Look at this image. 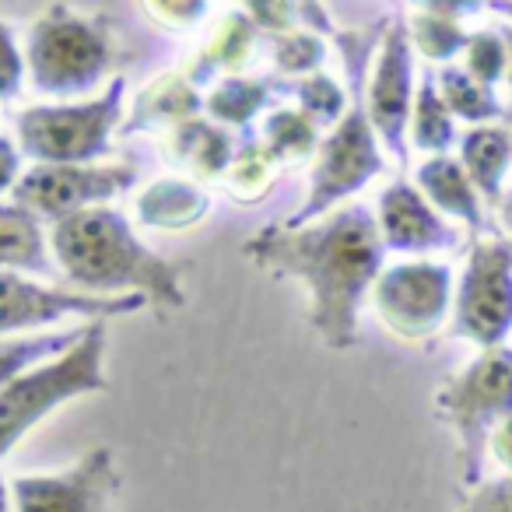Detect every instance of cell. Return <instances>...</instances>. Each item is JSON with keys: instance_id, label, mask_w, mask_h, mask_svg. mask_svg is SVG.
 Listing matches in <instances>:
<instances>
[{"instance_id": "obj_1", "label": "cell", "mask_w": 512, "mask_h": 512, "mask_svg": "<svg viewBox=\"0 0 512 512\" xmlns=\"http://www.w3.org/2000/svg\"><path fill=\"white\" fill-rule=\"evenodd\" d=\"M383 253L376 214L362 204H344L302 228L267 225L242 246L260 271L309 288V323L330 351L358 344V306L383 274Z\"/></svg>"}, {"instance_id": "obj_2", "label": "cell", "mask_w": 512, "mask_h": 512, "mask_svg": "<svg viewBox=\"0 0 512 512\" xmlns=\"http://www.w3.org/2000/svg\"><path fill=\"white\" fill-rule=\"evenodd\" d=\"M53 253L67 281L88 292L144 295L158 313L186 306L183 264L165 260L137 242L120 211L92 207L53 225Z\"/></svg>"}, {"instance_id": "obj_3", "label": "cell", "mask_w": 512, "mask_h": 512, "mask_svg": "<svg viewBox=\"0 0 512 512\" xmlns=\"http://www.w3.org/2000/svg\"><path fill=\"white\" fill-rule=\"evenodd\" d=\"M386 25L390 18H379L376 25L358 32H330L341 50V60L348 67V113L334 127V134L327 141H320V155L313 165V179H309V197L302 200V207L285 218V228H302L313 218L337 211V204L362 190L369 179L383 176L386 162L379 151V137L372 130L369 106H365V71L369 60L376 53V46L383 43Z\"/></svg>"}, {"instance_id": "obj_4", "label": "cell", "mask_w": 512, "mask_h": 512, "mask_svg": "<svg viewBox=\"0 0 512 512\" xmlns=\"http://www.w3.org/2000/svg\"><path fill=\"white\" fill-rule=\"evenodd\" d=\"M432 407L435 418L453 428L460 484L474 491L484 481L491 432L512 418V348L481 351L435 390Z\"/></svg>"}, {"instance_id": "obj_5", "label": "cell", "mask_w": 512, "mask_h": 512, "mask_svg": "<svg viewBox=\"0 0 512 512\" xmlns=\"http://www.w3.org/2000/svg\"><path fill=\"white\" fill-rule=\"evenodd\" d=\"M106 323H92L85 341L46 362L39 369L18 376L0 390V456H8L50 411L85 393L109 390L106 379Z\"/></svg>"}, {"instance_id": "obj_6", "label": "cell", "mask_w": 512, "mask_h": 512, "mask_svg": "<svg viewBox=\"0 0 512 512\" xmlns=\"http://www.w3.org/2000/svg\"><path fill=\"white\" fill-rule=\"evenodd\" d=\"M116 46L109 36V18H81L67 8H50L29 36V71L39 92L85 95L109 74Z\"/></svg>"}, {"instance_id": "obj_7", "label": "cell", "mask_w": 512, "mask_h": 512, "mask_svg": "<svg viewBox=\"0 0 512 512\" xmlns=\"http://www.w3.org/2000/svg\"><path fill=\"white\" fill-rule=\"evenodd\" d=\"M123 88L116 78L106 95L71 106H36L18 116V148L39 165H92L109 151L123 113Z\"/></svg>"}, {"instance_id": "obj_8", "label": "cell", "mask_w": 512, "mask_h": 512, "mask_svg": "<svg viewBox=\"0 0 512 512\" xmlns=\"http://www.w3.org/2000/svg\"><path fill=\"white\" fill-rule=\"evenodd\" d=\"M449 334L481 351L505 348L512 334V242L502 235L470 239L467 264L453 292Z\"/></svg>"}, {"instance_id": "obj_9", "label": "cell", "mask_w": 512, "mask_h": 512, "mask_svg": "<svg viewBox=\"0 0 512 512\" xmlns=\"http://www.w3.org/2000/svg\"><path fill=\"white\" fill-rule=\"evenodd\" d=\"M453 271L435 260H400L383 267L372 302L393 337L407 344H425L453 316Z\"/></svg>"}, {"instance_id": "obj_10", "label": "cell", "mask_w": 512, "mask_h": 512, "mask_svg": "<svg viewBox=\"0 0 512 512\" xmlns=\"http://www.w3.org/2000/svg\"><path fill=\"white\" fill-rule=\"evenodd\" d=\"M137 183L134 165H36L18 176L15 204L53 225L106 204Z\"/></svg>"}, {"instance_id": "obj_11", "label": "cell", "mask_w": 512, "mask_h": 512, "mask_svg": "<svg viewBox=\"0 0 512 512\" xmlns=\"http://www.w3.org/2000/svg\"><path fill=\"white\" fill-rule=\"evenodd\" d=\"M414 46L404 18H390L386 36L379 43V57L372 67V81L365 88L369 120L383 148L407 169V127L414 109Z\"/></svg>"}, {"instance_id": "obj_12", "label": "cell", "mask_w": 512, "mask_h": 512, "mask_svg": "<svg viewBox=\"0 0 512 512\" xmlns=\"http://www.w3.org/2000/svg\"><path fill=\"white\" fill-rule=\"evenodd\" d=\"M120 470L109 446H95L64 474L15 477L11 495L18 512H116Z\"/></svg>"}, {"instance_id": "obj_13", "label": "cell", "mask_w": 512, "mask_h": 512, "mask_svg": "<svg viewBox=\"0 0 512 512\" xmlns=\"http://www.w3.org/2000/svg\"><path fill=\"white\" fill-rule=\"evenodd\" d=\"M148 306L144 295H81L64 288H43L0 271V334H15L25 327H43L64 316H81L88 323L113 320V316L141 313Z\"/></svg>"}, {"instance_id": "obj_14", "label": "cell", "mask_w": 512, "mask_h": 512, "mask_svg": "<svg viewBox=\"0 0 512 512\" xmlns=\"http://www.w3.org/2000/svg\"><path fill=\"white\" fill-rule=\"evenodd\" d=\"M376 225L379 239L386 249H397V253H411L418 260H425L428 253H442V249H453L460 232L421 197V190L414 183H390L379 193L376 204Z\"/></svg>"}, {"instance_id": "obj_15", "label": "cell", "mask_w": 512, "mask_h": 512, "mask_svg": "<svg viewBox=\"0 0 512 512\" xmlns=\"http://www.w3.org/2000/svg\"><path fill=\"white\" fill-rule=\"evenodd\" d=\"M414 179H418L421 197H425L439 214L460 221V225L470 232V239L491 235L488 207H484L481 193H477L474 183L467 179L460 158H453V155L425 158V162L418 165V176Z\"/></svg>"}, {"instance_id": "obj_16", "label": "cell", "mask_w": 512, "mask_h": 512, "mask_svg": "<svg viewBox=\"0 0 512 512\" xmlns=\"http://www.w3.org/2000/svg\"><path fill=\"white\" fill-rule=\"evenodd\" d=\"M460 165L474 190L481 193L484 207H498L505 197V179L512 169V141L502 123L470 127L460 137Z\"/></svg>"}, {"instance_id": "obj_17", "label": "cell", "mask_w": 512, "mask_h": 512, "mask_svg": "<svg viewBox=\"0 0 512 512\" xmlns=\"http://www.w3.org/2000/svg\"><path fill=\"white\" fill-rule=\"evenodd\" d=\"M481 8L484 4H439V0L435 4H421L418 15L407 22L414 53H421L428 64L449 67L456 57H463L470 39V32H463L460 18H467L470 11Z\"/></svg>"}, {"instance_id": "obj_18", "label": "cell", "mask_w": 512, "mask_h": 512, "mask_svg": "<svg viewBox=\"0 0 512 512\" xmlns=\"http://www.w3.org/2000/svg\"><path fill=\"white\" fill-rule=\"evenodd\" d=\"M207 214V193L190 179H158L137 197V218L148 228H190Z\"/></svg>"}, {"instance_id": "obj_19", "label": "cell", "mask_w": 512, "mask_h": 512, "mask_svg": "<svg viewBox=\"0 0 512 512\" xmlns=\"http://www.w3.org/2000/svg\"><path fill=\"white\" fill-rule=\"evenodd\" d=\"M0 267L53 274V260L46 253V235L39 218L18 204H0Z\"/></svg>"}, {"instance_id": "obj_20", "label": "cell", "mask_w": 512, "mask_h": 512, "mask_svg": "<svg viewBox=\"0 0 512 512\" xmlns=\"http://www.w3.org/2000/svg\"><path fill=\"white\" fill-rule=\"evenodd\" d=\"M435 81H439V95L449 106L453 120H463L470 127H491V123H502L505 116V102L498 99L495 88L474 81L460 64H449L435 71Z\"/></svg>"}, {"instance_id": "obj_21", "label": "cell", "mask_w": 512, "mask_h": 512, "mask_svg": "<svg viewBox=\"0 0 512 512\" xmlns=\"http://www.w3.org/2000/svg\"><path fill=\"white\" fill-rule=\"evenodd\" d=\"M197 88L190 85V78H179V74H169V78H158L151 88H144L141 99L134 106V116H130V130H151L162 127V123H183L197 120Z\"/></svg>"}, {"instance_id": "obj_22", "label": "cell", "mask_w": 512, "mask_h": 512, "mask_svg": "<svg viewBox=\"0 0 512 512\" xmlns=\"http://www.w3.org/2000/svg\"><path fill=\"white\" fill-rule=\"evenodd\" d=\"M411 144L418 151H425L428 158L449 155V148L456 144V120L449 113V106L439 95V81L428 71L418 81V92H414V109H411Z\"/></svg>"}, {"instance_id": "obj_23", "label": "cell", "mask_w": 512, "mask_h": 512, "mask_svg": "<svg viewBox=\"0 0 512 512\" xmlns=\"http://www.w3.org/2000/svg\"><path fill=\"white\" fill-rule=\"evenodd\" d=\"M232 141L221 127L207 120H190L172 134V162L190 169L193 176L211 179L232 165Z\"/></svg>"}, {"instance_id": "obj_24", "label": "cell", "mask_w": 512, "mask_h": 512, "mask_svg": "<svg viewBox=\"0 0 512 512\" xmlns=\"http://www.w3.org/2000/svg\"><path fill=\"white\" fill-rule=\"evenodd\" d=\"M88 327H74V330H60V334H39V337H15V341H0V390L8 383H15L18 376L32 372V365L46 362L53 355H67L71 348H78L85 341Z\"/></svg>"}, {"instance_id": "obj_25", "label": "cell", "mask_w": 512, "mask_h": 512, "mask_svg": "<svg viewBox=\"0 0 512 512\" xmlns=\"http://www.w3.org/2000/svg\"><path fill=\"white\" fill-rule=\"evenodd\" d=\"M249 57H253V22L246 15H232L200 53L197 67L190 71V85H204L214 71H239Z\"/></svg>"}, {"instance_id": "obj_26", "label": "cell", "mask_w": 512, "mask_h": 512, "mask_svg": "<svg viewBox=\"0 0 512 512\" xmlns=\"http://www.w3.org/2000/svg\"><path fill=\"white\" fill-rule=\"evenodd\" d=\"M271 92H274L271 78H225L207 95L204 109L214 120L228 123V127H242V123H249L271 102Z\"/></svg>"}, {"instance_id": "obj_27", "label": "cell", "mask_w": 512, "mask_h": 512, "mask_svg": "<svg viewBox=\"0 0 512 512\" xmlns=\"http://www.w3.org/2000/svg\"><path fill=\"white\" fill-rule=\"evenodd\" d=\"M274 165H278V158H274L264 144L242 148L239 155L232 158V165H228V183H225L228 193H232L239 204H256V200L271 190Z\"/></svg>"}, {"instance_id": "obj_28", "label": "cell", "mask_w": 512, "mask_h": 512, "mask_svg": "<svg viewBox=\"0 0 512 512\" xmlns=\"http://www.w3.org/2000/svg\"><path fill=\"white\" fill-rule=\"evenodd\" d=\"M320 144V134H316V123L309 120L302 109H281L267 120L264 127V148L271 151L274 158H302Z\"/></svg>"}, {"instance_id": "obj_29", "label": "cell", "mask_w": 512, "mask_h": 512, "mask_svg": "<svg viewBox=\"0 0 512 512\" xmlns=\"http://www.w3.org/2000/svg\"><path fill=\"white\" fill-rule=\"evenodd\" d=\"M460 67L470 74V78L481 81V85H488V88H495L498 81H505V74H509V46H505L502 32L498 29L470 32Z\"/></svg>"}, {"instance_id": "obj_30", "label": "cell", "mask_w": 512, "mask_h": 512, "mask_svg": "<svg viewBox=\"0 0 512 512\" xmlns=\"http://www.w3.org/2000/svg\"><path fill=\"white\" fill-rule=\"evenodd\" d=\"M299 106L316 127H327V123H341L344 113H348V95L341 92L334 78L327 74H309L306 81L299 85Z\"/></svg>"}, {"instance_id": "obj_31", "label": "cell", "mask_w": 512, "mask_h": 512, "mask_svg": "<svg viewBox=\"0 0 512 512\" xmlns=\"http://www.w3.org/2000/svg\"><path fill=\"white\" fill-rule=\"evenodd\" d=\"M327 60V46L309 32H285L274 39V64L285 74H320Z\"/></svg>"}, {"instance_id": "obj_32", "label": "cell", "mask_w": 512, "mask_h": 512, "mask_svg": "<svg viewBox=\"0 0 512 512\" xmlns=\"http://www.w3.org/2000/svg\"><path fill=\"white\" fill-rule=\"evenodd\" d=\"M456 512H512V474L481 481Z\"/></svg>"}, {"instance_id": "obj_33", "label": "cell", "mask_w": 512, "mask_h": 512, "mask_svg": "<svg viewBox=\"0 0 512 512\" xmlns=\"http://www.w3.org/2000/svg\"><path fill=\"white\" fill-rule=\"evenodd\" d=\"M22 71V53H18L8 25L0 22V99H15L18 88H22Z\"/></svg>"}, {"instance_id": "obj_34", "label": "cell", "mask_w": 512, "mask_h": 512, "mask_svg": "<svg viewBox=\"0 0 512 512\" xmlns=\"http://www.w3.org/2000/svg\"><path fill=\"white\" fill-rule=\"evenodd\" d=\"M249 22H253V29H278V32H285L288 25L295 22V15H292V4H249Z\"/></svg>"}, {"instance_id": "obj_35", "label": "cell", "mask_w": 512, "mask_h": 512, "mask_svg": "<svg viewBox=\"0 0 512 512\" xmlns=\"http://www.w3.org/2000/svg\"><path fill=\"white\" fill-rule=\"evenodd\" d=\"M488 453L502 463L505 470L512 474V418H505L502 425L491 432V442H488Z\"/></svg>"}, {"instance_id": "obj_36", "label": "cell", "mask_w": 512, "mask_h": 512, "mask_svg": "<svg viewBox=\"0 0 512 512\" xmlns=\"http://www.w3.org/2000/svg\"><path fill=\"white\" fill-rule=\"evenodd\" d=\"M15 183H18V148L8 137H0V193L15 190Z\"/></svg>"}, {"instance_id": "obj_37", "label": "cell", "mask_w": 512, "mask_h": 512, "mask_svg": "<svg viewBox=\"0 0 512 512\" xmlns=\"http://www.w3.org/2000/svg\"><path fill=\"white\" fill-rule=\"evenodd\" d=\"M495 211H498V221H502L505 235H509V242H512V190H505L502 204H498Z\"/></svg>"}, {"instance_id": "obj_38", "label": "cell", "mask_w": 512, "mask_h": 512, "mask_svg": "<svg viewBox=\"0 0 512 512\" xmlns=\"http://www.w3.org/2000/svg\"><path fill=\"white\" fill-rule=\"evenodd\" d=\"M502 39H505V46H509V74H505V81H509V95H512V25H502Z\"/></svg>"}, {"instance_id": "obj_39", "label": "cell", "mask_w": 512, "mask_h": 512, "mask_svg": "<svg viewBox=\"0 0 512 512\" xmlns=\"http://www.w3.org/2000/svg\"><path fill=\"white\" fill-rule=\"evenodd\" d=\"M502 127H505V134H509V141H512V106H505V116H502Z\"/></svg>"}, {"instance_id": "obj_40", "label": "cell", "mask_w": 512, "mask_h": 512, "mask_svg": "<svg viewBox=\"0 0 512 512\" xmlns=\"http://www.w3.org/2000/svg\"><path fill=\"white\" fill-rule=\"evenodd\" d=\"M491 11H502L505 18H512V4H505V0H495V4H491Z\"/></svg>"}, {"instance_id": "obj_41", "label": "cell", "mask_w": 512, "mask_h": 512, "mask_svg": "<svg viewBox=\"0 0 512 512\" xmlns=\"http://www.w3.org/2000/svg\"><path fill=\"white\" fill-rule=\"evenodd\" d=\"M0 512H8V488H4V477H0Z\"/></svg>"}]
</instances>
